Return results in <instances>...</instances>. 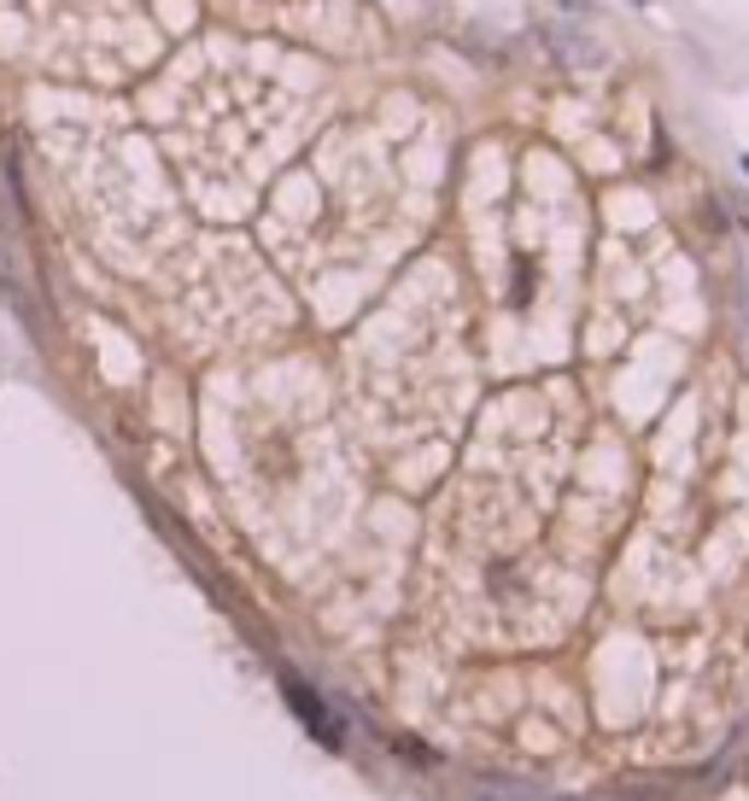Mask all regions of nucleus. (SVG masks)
I'll return each instance as SVG.
<instances>
[{"mask_svg": "<svg viewBox=\"0 0 749 801\" xmlns=\"http://www.w3.org/2000/svg\"><path fill=\"white\" fill-rule=\"evenodd\" d=\"M287 703H293V708H299V720H304V725H311V738H316V743H329V748L339 743V720H334V713H329V708H322V703H316V696H311V690H304V685H299V678H287Z\"/></svg>", "mask_w": 749, "mask_h": 801, "instance_id": "1", "label": "nucleus"}, {"mask_svg": "<svg viewBox=\"0 0 749 801\" xmlns=\"http://www.w3.org/2000/svg\"><path fill=\"white\" fill-rule=\"evenodd\" d=\"M474 796H481V801H539L533 790H521V783H481Z\"/></svg>", "mask_w": 749, "mask_h": 801, "instance_id": "2", "label": "nucleus"}]
</instances>
